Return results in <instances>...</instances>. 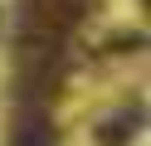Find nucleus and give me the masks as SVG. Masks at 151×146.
Listing matches in <instances>:
<instances>
[{
    "label": "nucleus",
    "mask_w": 151,
    "mask_h": 146,
    "mask_svg": "<svg viewBox=\"0 0 151 146\" xmlns=\"http://www.w3.org/2000/svg\"><path fill=\"white\" fill-rule=\"evenodd\" d=\"M10 146H54L49 112H44V107L20 102V112H15V127H10Z\"/></svg>",
    "instance_id": "obj_1"
},
{
    "label": "nucleus",
    "mask_w": 151,
    "mask_h": 146,
    "mask_svg": "<svg viewBox=\"0 0 151 146\" xmlns=\"http://www.w3.org/2000/svg\"><path fill=\"white\" fill-rule=\"evenodd\" d=\"M141 132V107H127V112L107 117V122L98 127V146H132Z\"/></svg>",
    "instance_id": "obj_2"
}]
</instances>
